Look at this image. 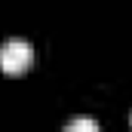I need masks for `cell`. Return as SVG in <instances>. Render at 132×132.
<instances>
[{"label":"cell","instance_id":"6da1fadb","mask_svg":"<svg viewBox=\"0 0 132 132\" xmlns=\"http://www.w3.org/2000/svg\"><path fill=\"white\" fill-rule=\"evenodd\" d=\"M31 62H34V46L28 40L12 37L0 46V71L3 74H22L31 68Z\"/></svg>","mask_w":132,"mask_h":132},{"label":"cell","instance_id":"7a4b0ae2","mask_svg":"<svg viewBox=\"0 0 132 132\" xmlns=\"http://www.w3.org/2000/svg\"><path fill=\"white\" fill-rule=\"evenodd\" d=\"M65 129H68V132H98V123H95V120H86V117H80V120H71Z\"/></svg>","mask_w":132,"mask_h":132}]
</instances>
